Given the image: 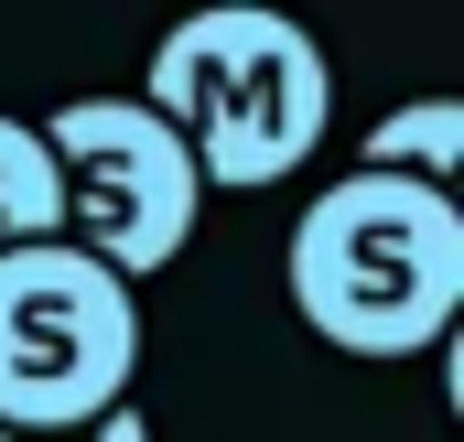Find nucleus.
<instances>
[{"label": "nucleus", "mask_w": 464, "mask_h": 442, "mask_svg": "<svg viewBox=\"0 0 464 442\" xmlns=\"http://www.w3.org/2000/svg\"><path fill=\"white\" fill-rule=\"evenodd\" d=\"M140 367V281L109 270L87 237L44 226L0 248V421L54 432L130 399Z\"/></svg>", "instance_id": "nucleus-3"}, {"label": "nucleus", "mask_w": 464, "mask_h": 442, "mask_svg": "<svg viewBox=\"0 0 464 442\" xmlns=\"http://www.w3.org/2000/svg\"><path fill=\"white\" fill-rule=\"evenodd\" d=\"M0 442H151V421H140L130 399H109V410H87V421H54V432H11V421H0Z\"/></svg>", "instance_id": "nucleus-7"}, {"label": "nucleus", "mask_w": 464, "mask_h": 442, "mask_svg": "<svg viewBox=\"0 0 464 442\" xmlns=\"http://www.w3.org/2000/svg\"><path fill=\"white\" fill-rule=\"evenodd\" d=\"M292 313L335 356H421L464 313V195L432 173L356 162L292 226Z\"/></svg>", "instance_id": "nucleus-1"}, {"label": "nucleus", "mask_w": 464, "mask_h": 442, "mask_svg": "<svg viewBox=\"0 0 464 442\" xmlns=\"http://www.w3.org/2000/svg\"><path fill=\"white\" fill-rule=\"evenodd\" d=\"M367 162L389 173H432V184H464V109L454 98H411L367 130Z\"/></svg>", "instance_id": "nucleus-6"}, {"label": "nucleus", "mask_w": 464, "mask_h": 442, "mask_svg": "<svg viewBox=\"0 0 464 442\" xmlns=\"http://www.w3.org/2000/svg\"><path fill=\"white\" fill-rule=\"evenodd\" d=\"M140 98L184 130V151H195L206 184L259 195V184H281L292 162L324 151L335 65H324V43L292 11H270V0H206V11H184L151 43Z\"/></svg>", "instance_id": "nucleus-2"}, {"label": "nucleus", "mask_w": 464, "mask_h": 442, "mask_svg": "<svg viewBox=\"0 0 464 442\" xmlns=\"http://www.w3.org/2000/svg\"><path fill=\"white\" fill-rule=\"evenodd\" d=\"M44 151H54V184H65V226L130 270H173L184 237H195V206H206V173L184 151V130L151 109V98H65L44 119Z\"/></svg>", "instance_id": "nucleus-4"}, {"label": "nucleus", "mask_w": 464, "mask_h": 442, "mask_svg": "<svg viewBox=\"0 0 464 442\" xmlns=\"http://www.w3.org/2000/svg\"><path fill=\"white\" fill-rule=\"evenodd\" d=\"M44 226H65L54 151H44V130H33V119L0 109V248H11V237H44Z\"/></svg>", "instance_id": "nucleus-5"}]
</instances>
